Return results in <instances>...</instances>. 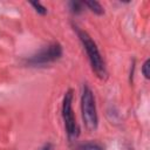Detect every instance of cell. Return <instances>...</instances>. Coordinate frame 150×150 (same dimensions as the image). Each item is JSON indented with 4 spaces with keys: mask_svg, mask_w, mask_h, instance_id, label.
I'll use <instances>...</instances> for the list:
<instances>
[{
    "mask_svg": "<svg viewBox=\"0 0 150 150\" xmlns=\"http://www.w3.org/2000/svg\"><path fill=\"white\" fill-rule=\"evenodd\" d=\"M76 33H77L80 41L82 42L86 52H87V55H88V59H89V62L91 64L93 70L97 74L98 77L104 79L107 76V69H105L104 61L102 59V55H101L96 43L93 41V39L89 36V34L87 32L76 28Z\"/></svg>",
    "mask_w": 150,
    "mask_h": 150,
    "instance_id": "obj_1",
    "label": "cell"
},
{
    "mask_svg": "<svg viewBox=\"0 0 150 150\" xmlns=\"http://www.w3.org/2000/svg\"><path fill=\"white\" fill-rule=\"evenodd\" d=\"M81 109H82V118L87 129L90 131L96 130L98 124V116H97L94 94L88 86H84L82 90Z\"/></svg>",
    "mask_w": 150,
    "mask_h": 150,
    "instance_id": "obj_2",
    "label": "cell"
},
{
    "mask_svg": "<svg viewBox=\"0 0 150 150\" xmlns=\"http://www.w3.org/2000/svg\"><path fill=\"white\" fill-rule=\"evenodd\" d=\"M61 56H62V47L60 43L54 42V43H50V45L41 48L38 53L32 55L27 60V63L33 67L45 66V64L55 62Z\"/></svg>",
    "mask_w": 150,
    "mask_h": 150,
    "instance_id": "obj_3",
    "label": "cell"
},
{
    "mask_svg": "<svg viewBox=\"0 0 150 150\" xmlns=\"http://www.w3.org/2000/svg\"><path fill=\"white\" fill-rule=\"evenodd\" d=\"M73 90L69 89L63 97V102H62V117H63V122H64V127L67 130V134L70 138H75L79 136L80 129L79 125L76 123L75 120V115L73 111Z\"/></svg>",
    "mask_w": 150,
    "mask_h": 150,
    "instance_id": "obj_4",
    "label": "cell"
},
{
    "mask_svg": "<svg viewBox=\"0 0 150 150\" xmlns=\"http://www.w3.org/2000/svg\"><path fill=\"white\" fill-rule=\"evenodd\" d=\"M83 5L88 6L89 9H91L95 14H98V15L103 14V7H102L101 4L97 2V1H94V0H93V1H86V2H83Z\"/></svg>",
    "mask_w": 150,
    "mask_h": 150,
    "instance_id": "obj_5",
    "label": "cell"
},
{
    "mask_svg": "<svg viewBox=\"0 0 150 150\" xmlns=\"http://www.w3.org/2000/svg\"><path fill=\"white\" fill-rule=\"evenodd\" d=\"M76 150H103V148L96 143H83L80 144Z\"/></svg>",
    "mask_w": 150,
    "mask_h": 150,
    "instance_id": "obj_6",
    "label": "cell"
},
{
    "mask_svg": "<svg viewBox=\"0 0 150 150\" xmlns=\"http://www.w3.org/2000/svg\"><path fill=\"white\" fill-rule=\"evenodd\" d=\"M82 5H83V2H79V1H71V2H69V7H70L71 12L75 13V14H77V13H80L82 11Z\"/></svg>",
    "mask_w": 150,
    "mask_h": 150,
    "instance_id": "obj_7",
    "label": "cell"
},
{
    "mask_svg": "<svg viewBox=\"0 0 150 150\" xmlns=\"http://www.w3.org/2000/svg\"><path fill=\"white\" fill-rule=\"evenodd\" d=\"M30 5L35 8V11L39 13V14H46L47 13V8L45 7V6H42L40 2H36V1H34V2H30Z\"/></svg>",
    "mask_w": 150,
    "mask_h": 150,
    "instance_id": "obj_8",
    "label": "cell"
},
{
    "mask_svg": "<svg viewBox=\"0 0 150 150\" xmlns=\"http://www.w3.org/2000/svg\"><path fill=\"white\" fill-rule=\"evenodd\" d=\"M150 60L148 59V60H145V62L143 63V66H142V73H143V75H144V77L145 79H149L150 77V71H149V68H150Z\"/></svg>",
    "mask_w": 150,
    "mask_h": 150,
    "instance_id": "obj_9",
    "label": "cell"
},
{
    "mask_svg": "<svg viewBox=\"0 0 150 150\" xmlns=\"http://www.w3.org/2000/svg\"><path fill=\"white\" fill-rule=\"evenodd\" d=\"M41 150H53V148H52V145H50V144H47V145H45Z\"/></svg>",
    "mask_w": 150,
    "mask_h": 150,
    "instance_id": "obj_10",
    "label": "cell"
}]
</instances>
